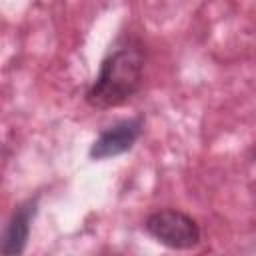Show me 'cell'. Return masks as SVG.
I'll return each mask as SVG.
<instances>
[{
	"label": "cell",
	"mask_w": 256,
	"mask_h": 256,
	"mask_svg": "<svg viewBox=\"0 0 256 256\" xmlns=\"http://www.w3.org/2000/svg\"><path fill=\"white\" fill-rule=\"evenodd\" d=\"M146 232L160 244L172 250H192L200 244L202 232L198 222L182 210L164 208L152 212L144 220Z\"/></svg>",
	"instance_id": "cell-2"
},
{
	"label": "cell",
	"mask_w": 256,
	"mask_h": 256,
	"mask_svg": "<svg viewBox=\"0 0 256 256\" xmlns=\"http://www.w3.org/2000/svg\"><path fill=\"white\" fill-rule=\"evenodd\" d=\"M36 212H38V196L26 198L12 210V214L4 226V232H2V244H0L2 254L16 256L26 250L32 220H34Z\"/></svg>",
	"instance_id": "cell-4"
},
{
	"label": "cell",
	"mask_w": 256,
	"mask_h": 256,
	"mask_svg": "<svg viewBox=\"0 0 256 256\" xmlns=\"http://www.w3.org/2000/svg\"><path fill=\"white\" fill-rule=\"evenodd\" d=\"M142 130H144L142 116L118 120L98 134V138L92 142V146L88 150V156L92 160H106V158L120 156L128 150H132V146L138 142Z\"/></svg>",
	"instance_id": "cell-3"
},
{
	"label": "cell",
	"mask_w": 256,
	"mask_h": 256,
	"mask_svg": "<svg viewBox=\"0 0 256 256\" xmlns=\"http://www.w3.org/2000/svg\"><path fill=\"white\" fill-rule=\"evenodd\" d=\"M146 50L134 36H122L104 56L94 82L86 90V102L92 108H116L130 100L142 84Z\"/></svg>",
	"instance_id": "cell-1"
}]
</instances>
